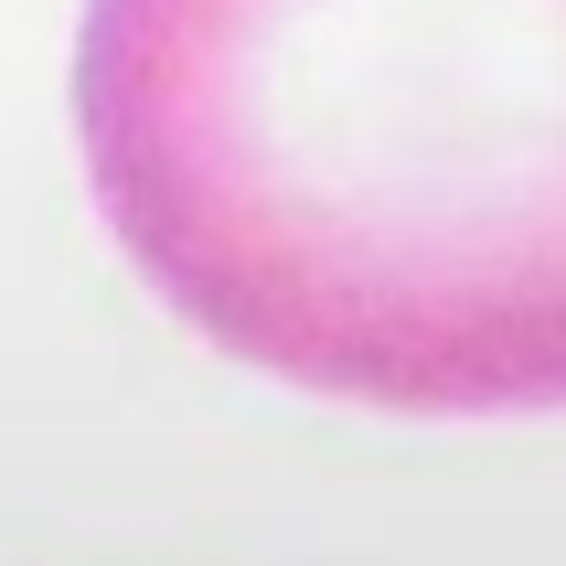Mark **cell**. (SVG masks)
Instances as JSON below:
<instances>
[{
  "instance_id": "1",
  "label": "cell",
  "mask_w": 566,
  "mask_h": 566,
  "mask_svg": "<svg viewBox=\"0 0 566 566\" xmlns=\"http://www.w3.org/2000/svg\"><path fill=\"white\" fill-rule=\"evenodd\" d=\"M75 139L214 353L396 417L566 407V0H86Z\"/></svg>"
}]
</instances>
